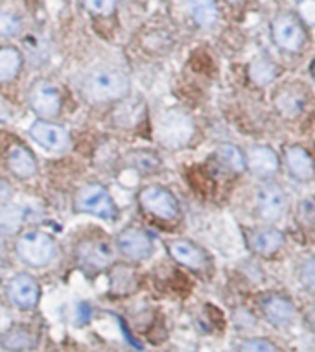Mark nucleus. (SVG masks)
Masks as SVG:
<instances>
[{"label":"nucleus","instance_id":"f257e3e1","mask_svg":"<svg viewBox=\"0 0 315 352\" xmlns=\"http://www.w3.org/2000/svg\"><path fill=\"white\" fill-rule=\"evenodd\" d=\"M129 93V78L120 70H96L83 83V94L92 104L122 100Z\"/></svg>","mask_w":315,"mask_h":352},{"label":"nucleus","instance_id":"f03ea898","mask_svg":"<svg viewBox=\"0 0 315 352\" xmlns=\"http://www.w3.org/2000/svg\"><path fill=\"white\" fill-rule=\"evenodd\" d=\"M155 131L162 144L179 150L184 144H188V140L194 135V122L186 113L179 109L164 111L155 124Z\"/></svg>","mask_w":315,"mask_h":352},{"label":"nucleus","instance_id":"7ed1b4c3","mask_svg":"<svg viewBox=\"0 0 315 352\" xmlns=\"http://www.w3.org/2000/svg\"><path fill=\"white\" fill-rule=\"evenodd\" d=\"M19 258L34 267L48 266L58 254V245L50 234L41 231L26 232L15 243Z\"/></svg>","mask_w":315,"mask_h":352},{"label":"nucleus","instance_id":"20e7f679","mask_svg":"<svg viewBox=\"0 0 315 352\" xmlns=\"http://www.w3.org/2000/svg\"><path fill=\"white\" fill-rule=\"evenodd\" d=\"M76 208L80 212L92 214L103 219H115L118 216V208L113 197L109 196L107 188L98 183H91L80 188L76 196Z\"/></svg>","mask_w":315,"mask_h":352},{"label":"nucleus","instance_id":"39448f33","mask_svg":"<svg viewBox=\"0 0 315 352\" xmlns=\"http://www.w3.org/2000/svg\"><path fill=\"white\" fill-rule=\"evenodd\" d=\"M271 34L275 45L286 52H298L306 43V30L304 24L293 13L276 15L271 24Z\"/></svg>","mask_w":315,"mask_h":352},{"label":"nucleus","instance_id":"423d86ee","mask_svg":"<svg viewBox=\"0 0 315 352\" xmlns=\"http://www.w3.org/2000/svg\"><path fill=\"white\" fill-rule=\"evenodd\" d=\"M140 207L155 218L173 219L179 214V201L172 192L161 185L146 186L138 196Z\"/></svg>","mask_w":315,"mask_h":352},{"label":"nucleus","instance_id":"0eeeda50","mask_svg":"<svg viewBox=\"0 0 315 352\" xmlns=\"http://www.w3.org/2000/svg\"><path fill=\"white\" fill-rule=\"evenodd\" d=\"M30 107L35 115L41 118H54L59 115L61 111V94H59L58 87L52 85L50 81L37 80L30 89L28 94Z\"/></svg>","mask_w":315,"mask_h":352},{"label":"nucleus","instance_id":"6e6552de","mask_svg":"<svg viewBox=\"0 0 315 352\" xmlns=\"http://www.w3.org/2000/svg\"><path fill=\"white\" fill-rule=\"evenodd\" d=\"M286 194L282 190L281 185H276L273 181H265L258 186L257 192V208L260 218L265 221H279L282 214L286 210Z\"/></svg>","mask_w":315,"mask_h":352},{"label":"nucleus","instance_id":"1a4fd4ad","mask_svg":"<svg viewBox=\"0 0 315 352\" xmlns=\"http://www.w3.org/2000/svg\"><path fill=\"white\" fill-rule=\"evenodd\" d=\"M116 245L124 256L131 260H146L153 253V240L138 227H127L116 236Z\"/></svg>","mask_w":315,"mask_h":352},{"label":"nucleus","instance_id":"9d476101","mask_svg":"<svg viewBox=\"0 0 315 352\" xmlns=\"http://www.w3.org/2000/svg\"><path fill=\"white\" fill-rule=\"evenodd\" d=\"M76 256L81 267H85L89 272H102L105 267H109L113 260V249L103 240H83L76 248Z\"/></svg>","mask_w":315,"mask_h":352},{"label":"nucleus","instance_id":"9b49d317","mask_svg":"<svg viewBox=\"0 0 315 352\" xmlns=\"http://www.w3.org/2000/svg\"><path fill=\"white\" fill-rule=\"evenodd\" d=\"M32 139L46 150L65 151L70 148V135L63 126L52 124L48 120H37L30 127Z\"/></svg>","mask_w":315,"mask_h":352},{"label":"nucleus","instance_id":"f8f14e48","mask_svg":"<svg viewBox=\"0 0 315 352\" xmlns=\"http://www.w3.org/2000/svg\"><path fill=\"white\" fill-rule=\"evenodd\" d=\"M8 295L17 308L32 310L37 306L41 297V288L37 280L28 273H19L8 284Z\"/></svg>","mask_w":315,"mask_h":352},{"label":"nucleus","instance_id":"ddd939ff","mask_svg":"<svg viewBox=\"0 0 315 352\" xmlns=\"http://www.w3.org/2000/svg\"><path fill=\"white\" fill-rule=\"evenodd\" d=\"M246 168H249L252 175L260 179H270L279 172L281 159L276 151L268 146H252L246 153Z\"/></svg>","mask_w":315,"mask_h":352},{"label":"nucleus","instance_id":"4468645a","mask_svg":"<svg viewBox=\"0 0 315 352\" xmlns=\"http://www.w3.org/2000/svg\"><path fill=\"white\" fill-rule=\"evenodd\" d=\"M168 251L173 260L194 272H203L208 266V256L205 251L190 240H173L168 243Z\"/></svg>","mask_w":315,"mask_h":352},{"label":"nucleus","instance_id":"2eb2a0df","mask_svg":"<svg viewBox=\"0 0 315 352\" xmlns=\"http://www.w3.org/2000/svg\"><path fill=\"white\" fill-rule=\"evenodd\" d=\"M247 243L252 253L262 254V256H271L284 245V234L275 227H258L249 232Z\"/></svg>","mask_w":315,"mask_h":352},{"label":"nucleus","instance_id":"dca6fc26","mask_svg":"<svg viewBox=\"0 0 315 352\" xmlns=\"http://www.w3.org/2000/svg\"><path fill=\"white\" fill-rule=\"evenodd\" d=\"M262 312H264L265 319L275 327H286V324L293 323V319L297 316V308L287 297L271 295L262 302Z\"/></svg>","mask_w":315,"mask_h":352},{"label":"nucleus","instance_id":"f3484780","mask_svg":"<svg viewBox=\"0 0 315 352\" xmlns=\"http://www.w3.org/2000/svg\"><path fill=\"white\" fill-rule=\"evenodd\" d=\"M8 168L19 179H30L37 173V159L26 146H12L8 151Z\"/></svg>","mask_w":315,"mask_h":352},{"label":"nucleus","instance_id":"a211bd4d","mask_svg":"<svg viewBox=\"0 0 315 352\" xmlns=\"http://www.w3.org/2000/svg\"><path fill=\"white\" fill-rule=\"evenodd\" d=\"M287 170L297 181H312L314 177V159L303 146H290L284 153Z\"/></svg>","mask_w":315,"mask_h":352},{"label":"nucleus","instance_id":"6ab92c4d","mask_svg":"<svg viewBox=\"0 0 315 352\" xmlns=\"http://www.w3.org/2000/svg\"><path fill=\"white\" fill-rule=\"evenodd\" d=\"M306 105V96L303 91H295V89H282L275 96V107L282 116L286 118H297L304 111Z\"/></svg>","mask_w":315,"mask_h":352},{"label":"nucleus","instance_id":"aec40b11","mask_svg":"<svg viewBox=\"0 0 315 352\" xmlns=\"http://www.w3.org/2000/svg\"><path fill=\"white\" fill-rule=\"evenodd\" d=\"M0 345L10 352H24L35 346V336L28 329H24L21 324L12 327L0 336Z\"/></svg>","mask_w":315,"mask_h":352},{"label":"nucleus","instance_id":"412c9836","mask_svg":"<svg viewBox=\"0 0 315 352\" xmlns=\"http://www.w3.org/2000/svg\"><path fill=\"white\" fill-rule=\"evenodd\" d=\"M190 15L201 28H210L218 21V4L216 0H184Z\"/></svg>","mask_w":315,"mask_h":352},{"label":"nucleus","instance_id":"4be33fe9","mask_svg":"<svg viewBox=\"0 0 315 352\" xmlns=\"http://www.w3.org/2000/svg\"><path fill=\"white\" fill-rule=\"evenodd\" d=\"M21 67H23V56L17 48H0V83L15 80Z\"/></svg>","mask_w":315,"mask_h":352},{"label":"nucleus","instance_id":"5701e85b","mask_svg":"<svg viewBox=\"0 0 315 352\" xmlns=\"http://www.w3.org/2000/svg\"><path fill=\"white\" fill-rule=\"evenodd\" d=\"M138 278L137 273L133 272L131 267L118 266L111 272V292L116 295H127L131 294L133 289L137 288Z\"/></svg>","mask_w":315,"mask_h":352},{"label":"nucleus","instance_id":"b1692460","mask_svg":"<svg viewBox=\"0 0 315 352\" xmlns=\"http://www.w3.org/2000/svg\"><path fill=\"white\" fill-rule=\"evenodd\" d=\"M216 155H218V161L230 172L240 173L246 170V155L235 144H221Z\"/></svg>","mask_w":315,"mask_h":352},{"label":"nucleus","instance_id":"393cba45","mask_svg":"<svg viewBox=\"0 0 315 352\" xmlns=\"http://www.w3.org/2000/svg\"><path fill=\"white\" fill-rule=\"evenodd\" d=\"M249 76H251L252 83H257L258 87H268L279 76V67L265 59H257L249 67Z\"/></svg>","mask_w":315,"mask_h":352},{"label":"nucleus","instance_id":"a878e982","mask_svg":"<svg viewBox=\"0 0 315 352\" xmlns=\"http://www.w3.org/2000/svg\"><path fill=\"white\" fill-rule=\"evenodd\" d=\"M23 30V19L10 10H0V37H15Z\"/></svg>","mask_w":315,"mask_h":352},{"label":"nucleus","instance_id":"bb28decb","mask_svg":"<svg viewBox=\"0 0 315 352\" xmlns=\"http://www.w3.org/2000/svg\"><path fill=\"white\" fill-rule=\"evenodd\" d=\"M127 159H129L131 166L138 168V170H146V172H151V170H157L161 166L159 157L153 155V153H148V151H133Z\"/></svg>","mask_w":315,"mask_h":352},{"label":"nucleus","instance_id":"cd10ccee","mask_svg":"<svg viewBox=\"0 0 315 352\" xmlns=\"http://www.w3.org/2000/svg\"><path fill=\"white\" fill-rule=\"evenodd\" d=\"M238 352H281L275 343H271L270 340L264 338H257V340H246L240 343Z\"/></svg>","mask_w":315,"mask_h":352},{"label":"nucleus","instance_id":"c85d7f7f","mask_svg":"<svg viewBox=\"0 0 315 352\" xmlns=\"http://www.w3.org/2000/svg\"><path fill=\"white\" fill-rule=\"evenodd\" d=\"M83 4L91 13L94 15H102V17H107L116 10V4L118 0H83Z\"/></svg>","mask_w":315,"mask_h":352},{"label":"nucleus","instance_id":"c756f323","mask_svg":"<svg viewBox=\"0 0 315 352\" xmlns=\"http://www.w3.org/2000/svg\"><path fill=\"white\" fill-rule=\"evenodd\" d=\"M298 12V21L304 24V26H314L315 23V2L314 0H301L297 4Z\"/></svg>","mask_w":315,"mask_h":352},{"label":"nucleus","instance_id":"7c9ffc66","mask_svg":"<svg viewBox=\"0 0 315 352\" xmlns=\"http://www.w3.org/2000/svg\"><path fill=\"white\" fill-rule=\"evenodd\" d=\"M314 258H308L301 267V283L306 286L308 292H314V284H315V272H314Z\"/></svg>","mask_w":315,"mask_h":352},{"label":"nucleus","instance_id":"2f4dec72","mask_svg":"<svg viewBox=\"0 0 315 352\" xmlns=\"http://www.w3.org/2000/svg\"><path fill=\"white\" fill-rule=\"evenodd\" d=\"M298 218L303 219L306 226H312V221H314V201L312 199H306L298 205Z\"/></svg>","mask_w":315,"mask_h":352},{"label":"nucleus","instance_id":"473e14b6","mask_svg":"<svg viewBox=\"0 0 315 352\" xmlns=\"http://www.w3.org/2000/svg\"><path fill=\"white\" fill-rule=\"evenodd\" d=\"M76 316H78V323L85 324L87 321H89V318H91V308H89V305H85V302L78 305V312H76Z\"/></svg>","mask_w":315,"mask_h":352},{"label":"nucleus","instance_id":"72a5a7b5","mask_svg":"<svg viewBox=\"0 0 315 352\" xmlns=\"http://www.w3.org/2000/svg\"><path fill=\"white\" fill-rule=\"evenodd\" d=\"M230 4H241V2H246V0H227Z\"/></svg>","mask_w":315,"mask_h":352},{"label":"nucleus","instance_id":"f704fd0d","mask_svg":"<svg viewBox=\"0 0 315 352\" xmlns=\"http://www.w3.org/2000/svg\"><path fill=\"white\" fill-rule=\"evenodd\" d=\"M173 352H186V351H183V349H175V351Z\"/></svg>","mask_w":315,"mask_h":352},{"label":"nucleus","instance_id":"c9c22d12","mask_svg":"<svg viewBox=\"0 0 315 352\" xmlns=\"http://www.w3.org/2000/svg\"><path fill=\"white\" fill-rule=\"evenodd\" d=\"M0 267H2V258H0Z\"/></svg>","mask_w":315,"mask_h":352}]
</instances>
